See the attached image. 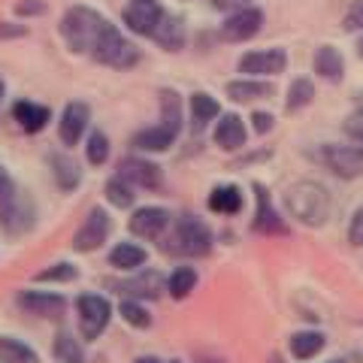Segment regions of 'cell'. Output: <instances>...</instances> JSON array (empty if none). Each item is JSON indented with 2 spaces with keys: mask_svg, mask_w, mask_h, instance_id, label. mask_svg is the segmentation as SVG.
<instances>
[{
  "mask_svg": "<svg viewBox=\"0 0 363 363\" xmlns=\"http://www.w3.org/2000/svg\"><path fill=\"white\" fill-rule=\"evenodd\" d=\"M116 312L121 315L124 324L133 327V330H149L152 321H155L152 312H149V306H145L143 300H133V297H121V303H118Z\"/></svg>",
  "mask_w": 363,
  "mask_h": 363,
  "instance_id": "cell-33",
  "label": "cell"
},
{
  "mask_svg": "<svg viewBox=\"0 0 363 363\" xmlns=\"http://www.w3.org/2000/svg\"><path fill=\"white\" fill-rule=\"evenodd\" d=\"M109 291L121 294V297H133V300H157L167 291V279L152 267H143L136 272H124V279H109L106 281Z\"/></svg>",
  "mask_w": 363,
  "mask_h": 363,
  "instance_id": "cell-9",
  "label": "cell"
},
{
  "mask_svg": "<svg viewBox=\"0 0 363 363\" xmlns=\"http://www.w3.org/2000/svg\"><path fill=\"white\" fill-rule=\"evenodd\" d=\"M324 345H327V336L321 330H297L288 339V351L297 360H312L315 354H321Z\"/></svg>",
  "mask_w": 363,
  "mask_h": 363,
  "instance_id": "cell-29",
  "label": "cell"
},
{
  "mask_svg": "<svg viewBox=\"0 0 363 363\" xmlns=\"http://www.w3.org/2000/svg\"><path fill=\"white\" fill-rule=\"evenodd\" d=\"M0 363H43L40 351L18 336H0Z\"/></svg>",
  "mask_w": 363,
  "mask_h": 363,
  "instance_id": "cell-30",
  "label": "cell"
},
{
  "mask_svg": "<svg viewBox=\"0 0 363 363\" xmlns=\"http://www.w3.org/2000/svg\"><path fill=\"white\" fill-rule=\"evenodd\" d=\"M169 363H182V360H169Z\"/></svg>",
  "mask_w": 363,
  "mask_h": 363,
  "instance_id": "cell-51",
  "label": "cell"
},
{
  "mask_svg": "<svg viewBox=\"0 0 363 363\" xmlns=\"http://www.w3.org/2000/svg\"><path fill=\"white\" fill-rule=\"evenodd\" d=\"M330 363H339V360H330Z\"/></svg>",
  "mask_w": 363,
  "mask_h": 363,
  "instance_id": "cell-52",
  "label": "cell"
},
{
  "mask_svg": "<svg viewBox=\"0 0 363 363\" xmlns=\"http://www.w3.org/2000/svg\"><path fill=\"white\" fill-rule=\"evenodd\" d=\"M18 191V185H16V179H13V173H9V169L0 164V203H4L6 197H13Z\"/></svg>",
  "mask_w": 363,
  "mask_h": 363,
  "instance_id": "cell-42",
  "label": "cell"
},
{
  "mask_svg": "<svg viewBox=\"0 0 363 363\" xmlns=\"http://www.w3.org/2000/svg\"><path fill=\"white\" fill-rule=\"evenodd\" d=\"M224 94L233 100V104H255V100H264L272 94V85L267 79H255V76H242V79H233L227 82Z\"/></svg>",
  "mask_w": 363,
  "mask_h": 363,
  "instance_id": "cell-24",
  "label": "cell"
},
{
  "mask_svg": "<svg viewBox=\"0 0 363 363\" xmlns=\"http://www.w3.org/2000/svg\"><path fill=\"white\" fill-rule=\"evenodd\" d=\"M106 16L97 13L94 6H85V4H73L67 13L61 16V25H58V33L64 45L70 49L73 55H91L94 43L100 37V30L106 25Z\"/></svg>",
  "mask_w": 363,
  "mask_h": 363,
  "instance_id": "cell-2",
  "label": "cell"
},
{
  "mask_svg": "<svg viewBox=\"0 0 363 363\" xmlns=\"http://www.w3.org/2000/svg\"><path fill=\"white\" fill-rule=\"evenodd\" d=\"M242 188L240 185H215L209 191V200H206V206L209 212L215 215H240L242 212Z\"/></svg>",
  "mask_w": 363,
  "mask_h": 363,
  "instance_id": "cell-28",
  "label": "cell"
},
{
  "mask_svg": "<svg viewBox=\"0 0 363 363\" xmlns=\"http://www.w3.org/2000/svg\"><path fill=\"white\" fill-rule=\"evenodd\" d=\"M152 40L161 45L164 52H182L185 49V40H188V28H185V18L176 16V13H164L161 25L152 33Z\"/></svg>",
  "mask_w": 363,
  "mask_h": 363,
  "instance_id": "cell-22",
  "label": "cell"
},
{
  "mask_svg": "<svg viewBox=\"0 0 363 363\" xmlns=\"http://www.w3.org/2000/svg\"><path fill=\"white\" fill-rule=\"evenodd\" d=\"M188 112H191V130L203 133L215 118L221 116V106L212 94H206V91H194L191 100H188Z\"/></svg>",
  "mask_w": 363,
  "mask_h": 363,
  "instance_id": "cell-23",
  "label": "cell"
},
{
  "mask_svg": "<svg viewBox=\"0 0 363 363\" xmlns=\"http://www.w3.org/2000/svg\"><path fill=\"white\" fill-rule=\"evenodd\" d=\"M197 281H200V272L194 267H176L167 276V294L173 300H188L191 294H194Z\"/></svg>",
  "mask_w": 363,
  "mask_h": 363,
  "instance_id": "cell-32",
  "label": "cell"
},
{
  "mask_svg": "<svg viewBox=\"0 0 363 363\" xmlns=\"http://www.w3.org/2000/svg\"><path fill=\"white\" fill-rule=\"evenodd\" d=\"M173 224V215L164 206H136L128 218V230L136 236V240H145V242H157L161 236L169 230Z\"/></svg>",
  "mask_w": 363,
  "mask_h": 363,
  "instance_id": "cell-11",
  "label": "cell"
},
{
  "mask_svg": "<svg viewBox=\"0 0 363 363\" xmlns=\"http://www.w3.org/2000/svg\"><path fill=\"white\" fill-rule=\"evenodd\" d=\"M212 140L221 152H240L245 149V140H248V130H245V121L236 116V112H224L215 121V130H212Z\"/></svg>",
  "mask_w": 363,
  "mask_h": 363,
  "instance_id": "cell-19",
  "label": "cell"
},
{
  "mask_svg": "<svg viewBox=\"0 0 363 363\" xmlns=\"http://www.w3.org/2000/svg\"><path fill=\"white\" fill-rule=\"evenodd\" d=\"M157 242H161L167 255H176V257H206L212 252L215 236L209 230V224L197 218V215H179Z\"/></svg>",
  "mask_w": 363,
  "mask_h": 363,
  "instance_id": "cell-1",
  "label": "cell"
},
{
  "mask_svg": "<svg viewBox=\"0 0 363 363\" xmlns=\"http://www.w3.org/2000/svg\"><path fill=\"white\" fill-rule=\"evenodd\" d=\"M269 363H281V357H279V354H272V357H269Z\"/></svg>",
  "mask_w": 363,
  "mask_h": 363,
  "instance_id": "cell-49",
  "label": "cell"
},
{
  "mask_svg": "<svg viewBox=\"0 0 363 363\" xmlns=\"http://www.w3.org/2000/svg\"><path fill=\"white\" fill-rule=\"evenodd\" d=\"M212 9H221V13H236L242 6H252L255 0H209Z\"/></svg>",
  "mask_w": 363,
  "mask_h": 363,
  "instance_id": "cell-44",
  "label": "cell"
},
{
  "mask_svg": "<svg viewBox=\"0 0 363 363\" xmlns=\"http://www.w3.org/2000/svg\"><path fill=\"white\" fill-rule=\"evenodd\" d=\"M164 4L161 0H128V6H124L121 13V21H124V30L133 33V37H149L157 30L164 18Z\"/></svg>",
  "mask_w": 363,
  "mask_h": 363,
  "instance_id": "cell-10",
  "label": "cell"
},
{
  "mask_svg": "<svg viewBox=\"0 0 363 363\" xmlns=\"http://www.w3.org/2000/svg\"><path fill=\"white\" fill-rule=\"evenodd\" d=\"M179 140V133H173L167 128V124H149V128H143V130H136L130 136V145H133V152H143V155H161V152H169L176 145Z\"/></svg>",
  "mask_w": 363,
  "mask_h": 363,
  "instance_id": "cell-20",
  "label": "cell"
},
{
  "mask_svg": "<svg viewBox=\"0 0 363 363\" xmlns=\"http://www.w3.org/2000/svg\"><path fill=\"white\" fill-rule=\"evenodd\" d=\"M124 182H130V185L136 191H157L164 185V173H161V167H157L155 161H149L143 152L140 155H128V157H121L118 161V173Z\"/></svg>",
  "mask_w": 363,
  "mask_h": 363,
  "instance_id": "cell-14",
  "label": "cell"
},
{
  "mask_svg": "<svg viewBox=\"0 0 363 363\" xmlns=\"http://www.w3.org/2000/svg\"><path fill=\"white\" fill-rule=\"evenodd\" d=\"M272 124H276V118H272L269 112H255V116H252V128H255V133H269V130H272Z\"/></svg>",
  "mask_w": 363,
  "mask_h": 363,
  "instance_id": "cell-43",
  "label": "cell"
},
{
  "mask_svg": "<svg viewBox=\"0 0 363 363\" xmlns=\"http://www.w3.org/2000/svg\"><path fill=\"white\" fill-rule=\"evenodd\" d=\"M112 215L109 209L104 206H91L88 215L82 218V224L76 227V233H73V240H70V248L76 255H94L100 252L106 242H109V236H112Z\"/></svg>",
  "mask_w": 363,
  "mask_h": 363,
  "instance_id": "cell-6",
  "label": "cell"
},
{
  "mask_svg": "<svg viewBox=\"0 0 363 363\" xmlns=\"http://www.w3.org/2000/svg\"><path fill=\"white\" fill-rule=\"evenodd\" d=\"M4 100H6V82L0 79V104H4Z\"/></svg>",
  "mask_w": 363,
  "mask_h": 363,
  "instance_id": "cell-47",
  "label": "cell"
},
{
  "mask_svg": "<svg viewBox=\"0 0 363 363\" xmlns=\"http://www.w3.org/2000/svg\"><path fill=\"white\" fill-rule=\"evenodd\" d=\"M16 306L30 318H40V321H64L67 309H70V300L58 291H40V288H21L16 294Z\"/></svg>",
  "mask_w": 363,
  "mask_h": 363,
  "instance_id": "cell-8",
  "label": "cell"
},
{
  "mask_svg": "<svg viewBox=\"0 0 363 363\" xmlns=\"http://www.w3.org/2000/svg\"><path fill=\"white\" fill-rule=\"evenodd\" d=\"M109 155H112V143H109V136L94 128V130H88L85 133V161L91 167H104L109 161Z\"/></svg>",
  "mask_w": 363,
  "mask_h": 363,
  "instance_id": "cell-36",
  "label": "cell"
},
{
  "mask_svg": "<svg viewBox=\"0 0 363 363\" xmlns=\"http://www.w3.org/2000/svg\"><path fill=\"white\" fill-rule=\"evenodd\" d=\"M9 116H13V121L18 124V130L25 133H43L45 128H49L52 121V109L45 104H37V100H28V97H18L13 109H9Z\"/></svg>",
  "mask_w": 363,
  "mask_h": 363,
  "instance_id": "cell-18",
  "label": "cell"
},
{
  "mask_svg": "<svg viewBox=\"0 0 363 363\" xmlns=\"http://www.w3.org/2000/svg\"><path fill=\"white\" fill-rule=\"evenodd\" d=\"M37 227V203L30 200L28 191H16L13 197L0 203V230L9 240H21Z\"/></svg>",
  "mask_w": 363,
  "mask_h": 363,
  "instance_id": "cell-7",
  "label": "cell"
},
{
  "mask_svg": "<svg viewBox=\"0 0 363 363\" xmlns=\"http://www.w3.org/2000/svg\"><path fill=\"white\" fill-rule=\"evenodd\" d=\"M255 200H257V209H255V230L257 233H279L285 230V221L281 215L272 206V197L264 185H255Z\"/></svg>",
  "mask_w": 363,
  "mask_h": 363,
  "instance_id": "cell-25",
  "label": "cell"
},
{
  "mask_svg": "<svg viewBox=\"0 0 363 363\" xmlns=\"http://www.w3.org/2000/svg\"><path fill=\"white\" fill-rule=\"evenodd\" d=\"M45 164H49V173H52L61 194H73V191L82 185V167H79V161L67 149L64 152H49Z\"/></svg>",
  "mask_w": 363,
  "mask_h": 363,
  "instance_id": "cell-17",
  "label": "cell"
},
{
  "mask_svg": "<svg viewBox=\"0 0 363 363\" xmlns=\"http://www.w3.org/2000/svg\"><path fill=\"white\" fill-rule=\"evenodd\" d=\"M157 97H161V124H167L173 133H182V124H185V112H182V97L179 91L173 88H161L157 91Z\"/></svg>",
  "mask_w": 363,
  "mask_h": 363,
  "instance_id": "cell-31",
  "label": "cell"
},
{
  "mask_svg": "<svg viewBox=\"0 0 363 363\" xmlns=\"http://www.w3.org/2000/svg\"><path fill=\"white\" fill-rule=\"evenodd\" d=\"M236 67H240L242 76L272 79V76L285 73V67H288V52L279 49V45H272V49H255V52H245Z\"/></svg>",
  "mask_w": 363,
  "mask_h": 363,
  "instance_id": "cell-15",
  "label": "cell"
},
{
  "mask_svg": "<svg viewBox=\"0 0 363 363\" xmlns=\"http://www.w3.org/2000/svg\"><path fill=\"white\" fill-rule=\"evenodd\" d=\"M348 133H351V140H354V145H360V149H363V121L357 116L348 121Z\"/></svg>",
  "mask_w": 363,
  "mask_h": 363,
  "instance_id": "cell-45",
  "label": "cell"
},
{
  "mask_svg": "<svg viewBox=\"0 0 363 363\" xmlns=\"http://www.w3.org/2000/svg\"><path fill=\"white\" fill-rule=\"evenodd\" d=\"M315 100V82L312 79H306V76H300V79H294V82L288 85V97H285V109L288 112H300V109H306Z\"/></svg>",
  "mask_w": 363,
  "mask_h": 363,
  "instance_id": "cell-37",
  "label": "cell"
},
{
  "mask_svg": "<svg viewBox=\"0 0 363 363\" xmlns=\"http://www.w3.org/2000/svg\"><path fill=\"white\" fill-rule=\"evenodd\" d=\"M106 264L116 269V272H136L149 264V252L140 245V242H130V240H121L109 248L106 255Z\"/></svg>",
  "mask_w": 363,
  "mask_h": 363,
  "instance_id": "cell-21",
  "label": "cell"
},
{
  "mask_svg": "<svg viewBox=\"0 0 363 363\" xmlns=\"http://www.w3.org/2000/svg\"><path fill=\"white\" fill-rule=\"evenodd\" d=\"M55 363H85V339L73 330H58L52 339Z\"/></svg>",
  "mask_w": 363,
  "mask_h": 363,
  "instance_id": "cell-27",
  "label": "cell"
},
{
  "mask_svg": "<svg viewBox=\"0 0 363 363\" xmlns=\"http://www.w3.org/2000/svg\"><path fill=\"white\" fill-rule=\"evenodd\" d=\"M357 118H360V121H363V104H360V109H357Z\"/></svg>",
  "mask_w": 363,
  "mask_h": 363,
  "instance_id": "cell-50",
  "label": "cell"
},
{
  "mask_svg": "<svg viewBox=\"0 0 363 363\" xmlns=\"http://www.w3.org/2000/svg\"><path fill=\"white\" fill-rule=\"evenodd\" d=\"M133 363H167V360H161V357H155V354H140Z\"/></svg>",
  "mask_w": 363,
  "mask_h": 363,
  "instance_id": "cell-46",
  "label": "cell"
},
{
  "mask_svg": "<svg viewBox=\"0 0 363 363\" xmlns=\"http://www.w3.org/2000/svg\"><path fill=\"white\" fill-rule=\"evenodd\" d=\"M348 242L354 248H363V206L351 215V224H348Z\"/></svg>",
  "mask_w": 363,
  "mask_h": 363,
  "instance_id": "cell-40",
  "label": "cell"
},
{
  "mask_svg": "<svg viewBox=\"0 0 363 363\" xmlns=\"http://www.w3.org/2000/svg\"><path fill=\"white\" fill-rule=\"evenodd\" d=\"M13 13L18 18H40V16L49 13V4H45V0H18Z\"/></svg>",
  "mask_w": 363,
  "mask_h": 363,
  "instance_id": "cell-39",
  "label": "cell"
},
{
  "mask_svg": "<svg viewBox=\"0 0 363 363\" xmlns=\"http://www.w3.org/2000/svg\"><path fill=\"white\" fill-rule=\"evenodd\" d=\"M318 161H321L339 179L363 176V149L360 145H333V143H327V145H321V152H318Z\"/></svg>",
  "mask_w": 363,
  "mask_h": 363,
  "instance_id": "cell-12",
  "label": "cell"
},
{
  "mask_svg": "<svg viewBox=\"0 0 363 363\" xmlns=\"http://www.w3.org/2000/svg\"><path fill=\"white\" fill-rule=\"evenodd\" d=\"M264 28V13L257 6H242L236 13H227L224 25H221V40L227 43H245L260 33Z\"/></svg>",
  "mask_w": 363,
  "mask_h": 363,
  "instance_id": "cell-16",
  "label": "cell"
},
{
  "mask_svg": "<svg viewBox=\"0 0 363 363\" xmlns=\"http://www.w3.org/2000/svg\"><path fill=\"white\" fill-rule=\"evenodd\" d=\"M88 130H91V106L85 100H70L58 118V143L64 149H73V145L85 140Z\"/></svg>",
  "mask_w": 363,
  "mask_h": 363,
  "instance_id": "cell-13",
  "label": "cell"
},
{
  "mask_svg": "<svg viewBox=\"0 0 363 363\" xmlns=\"http://www.w3.org/2000/svg\"><path fill=\"white\" fill-rule=\"evenodd\" d=\"M357 55L363 58V33H360V40H357Z\"/></svg>",
  "mask_w": 363,
  "mask_h": 363,
  "instance_id": "cell-48",
  "label": "cell"
},
{
  "mask_svg": "<svg viewBox=\"0 0 363 363\" xmlns=\"http://www.w3.org/2000/svg\"><path fill=\"white\" fill-rule=\"evenodd\" d=\"M104 197L112 209H133L136 206V188L121 176H112L104 185Z\"/></svg>",
  "mask_w": 363,
  "mask_h": 363,
  "instance_id": "cell-35",
  "label": "cell"
},
{
  "mask_svg": "<svg viewBox=\"0 0 363 363\" xmlns=\"http://www.w3.org/2000/svg\"><path fill=\"white\" fill-rule=\"evenodd\" d=\"M88 58L97 61V64H104V67H109V70H121L124 73V70H130V67L140 64L143 55H140V45H136L118 25L106 21Z\"/></svg>",
  "mask_w": 363,
  "mask_h": 363,
  "instance_id": "cell-4",
  "label": "cell"
},
{
  "mask_svg": "<svg viewBox=\"0 0 363 363\" xmlns=\"http://www.w3.org/2000/svg\"><path fill=\"white\" fill-rule=\"evenodd\" d=\"M76 279H79V267L73 260H55V264L43 267L37 276H33L37 285H70Z\"/></svg>",
  "mask_w": 363,
  "mask_h": 363,
  "instance_id": "cell-34",
  "label": "cell"
},
{
  "mask_svg": "<svg viewBox=\"0 0 363 363\" xmlns=\"http://www.w3.org/2000/svg\"><path fill=\"white\" fill-rule=\"evenodd\" d=\"M76 330L85 342H97L100 336L106 333V327L112 324L116 318V306L106 294H97V291H85L76 297Z\"/></svg>",
  "mask_w": 363,
  "mask_h": 363,
  "instance_id": "cell-5",
  "label": "cell"
},
{
  "mask_svg": "<svg viewBox=\"0 0 363 363\" xmlns=\"http://www.w3.org/2000/svg\"><path fill=\"white\" fill-rule=\"evenodd\" d=\"M288 203V212L291 218H297L306 227H321L330 215V194L321 182H312V179H300L294 182L285 194Z\"/></svg>",
  "mask_w": 363,
  "mask_h": 363,
  "instance_id": "cell-3",
  "label": "cell"
},
{
  "mask_svg": "<svg viewBox=\"0 0 363 363\" xmlns=\"http://www.w3.org/2000/svg\"><path fill=\"white\" fill-rule=\"evenodd\" d=\"M28 37V25H18V21H0V40H21Z\"/></svg>",
  "mask_w": 363,
  "mask_h": 363,
  "instance_id": "cell-41",
  "label": "cell"
},
{
  "mask_svg": "<svg viewBox=\"0 0 363 363\" xmlns=\"http://www.w3.org/2000/svg\"><path fill=\"white\" fill-rule=\"evenodd\" d=\"M342 30L348 33H360L363 30V0H351V6L342 16Z\"/></svg>",
  "mask_w": 363,
  "mask_h": 363,
  "instance_id": "cell-38",
  "label": "cell"
},
{
  "mask_svg": "<svg viewBox=\"0 0 363 363\" xmlns=\"http://www.w3.org/2000/svg\"><path fill=\"white\" fill-rule=\"evenodd\" d=\"M312 70L321 76V79H327V82H342V76H345V58H342V52H339L336 45H321V49H315Z\"/></svg>",
  "mask_w": 363,
  "mask_h": 363,
  "instance_id": "cell-26",
  "label": "cell"
}]
</instances>
